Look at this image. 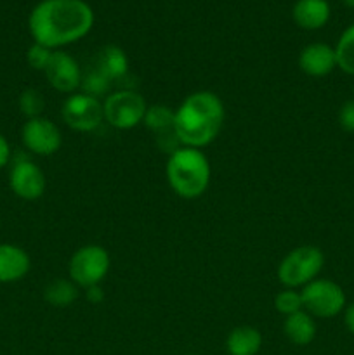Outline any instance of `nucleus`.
<instances>
[{
	"label": "nucleus",
	"mask_w": 354,
	"mask_h": 355,
	"mask_svg": "<svg viewBox=\"0 0 354 355\" xmlns=\"http://www.w3.org/2000/svg\"><path fill=\"white\" fill-rule=\"evenodd\" d=\"M52 49L45 47L42 44H35L28 49L26 52V61L30 64V68L37 69V71H45L47 68L49 61H51V55H52Z\"/></svg>",
	"instance_id": "obj_24"
},
{
	"label": "nucleus",
	"mask_w": 354,
	"mask_h": 355,
	"mask_svg": "<svg viewBox=\"0 0 354 355\" xmlns=\"http://www.w3.org/2000/svg\"><path fill=\"white\" fill-rule=\"evenodd\" d=\"M10 162V146L7 142V139L0 134V168L7 165Z\"/></svg>",
	"instance_id": "obj_27"
},
{
	"label": "nucleus",
	"mask_w": 354,
	"mask_h": 355,
	"mask_svg": "<svg viewBox=\"0 0 354 355\" xmlns=\"http://www.w3.org/2000/svg\"><path fill=\"white\" fill-rule=\"evenodd\" d=\"M330 3L326 0H297L292 10L295 24L302 30H319L330 19Z\"/></svg>",
	"instance_id": "obj_15"
},
{
	"label": "nucleus",
	"mask_w": 354,
	"mask_h": 355,
	"mask_svg": "<svg viewBox=\"0 0 354 355\" xmlns=\"http://www.w3.org/2000/svg\"><path fill=\"white\" fill-rule=\"evenodd\" d=\"M110 87H111L110 80H108L103 73H99L94 68L90 69L85 76H82V83H80L82 92L87 94V96L96 97V99H101V97L106 96Z\"/></svg>",
	"instance_id": "obj_22"
},
{
	"label": "nucleus",
	"mask_w": 354,
	"mask_h": 355,
	"mask_svg": "<svg viewBox=\"0 0 354 355\" xmlns=\"http://www.w3.org/2000/svg\"><path fill=\"white\" fill-rule=\"evenodd\" d=\"M110 253L99 245H85L76 250L68 263V276L78 288L97 286L110 272Z\"/></svg>",
	"instance_id": "obj_7"
},
{
	"label": "nucleus",
	"mask_w": 354,
	"mask_h": 355,
	"mask_svg": "<svg viewBox=\"0 0 354 355\" xmlns=\"http://www.w3.org/2000/svg\"><path fill=\"white\" fill-rule=\"evenodd\" d=\"M337 120H339V125L342 130L354 134V99L346 101V103L340 106Z\"/></svg>",
	"instance_id": "obj_25"
},
{
	"label": "nucleus",
	"mask_w": 354,
	"mask_h": 355,
	"mask_svg": "<svg viewBox=\"0 0 354 355\" xmlns=\"http://www.w3.org/2000/svg\"><path fill=\"white\" fill-rule=\"evenodd\" d=\"M344 3H346L347 7H351V9H354V0H342Z\"/></svg>",
	"instance_id": "obj_29"
},
{
	"label": "nucleus",
	"mask_w": 354,
	"mask_h": 355,
	"mask_svg": "<svg viewBox=\"0 0 354 355\" xmlns=\"http://www.w3.org/2000/svg\"><path fill=\"white\" fill-rule=\"evenodd\" d=\"M9 186L17 198L35 201L44 196L45 175L40 166L28 158H16L9 173Z\"/></svg>",
	"instance_id": "obj_10"
},
{
	"label": "nucleus",
	"mask_w": 354,
	"mask_h": 355,
	"mask_svg": "<svg viewBox=\"0 0 354 355\" xmlns=\"http://www.w3.org/2000/svg\"><path fill=\"white\" fill-rule=\"evenodd\" d=\"M316 321L309 312L301 311L285 318L283 333L292 343L298 347H305L316 338Z\"/></svg>",
	"instance_id": "obj_17"
},
{
	"label": "nucleus",
	"mask_w": 354,
	"mask_h": 355,
	"mask_svg": "<svg viewBox=\"0 0 354 355\" xmlns=\"http://www.w3.org/2000/svg\"><path fill=\"white\" fill-rule=\"evenodd\" d=\"M298 68L312 78H323L337 68L335 49L323 42L305 45L298 54Z\"/></svg>",
	"instance_id": "obj_13"
},
{
	"label": "nucleus",
	"mask_w": 354,
	"mask_h": 355,
	"mask_svg": "<svg viewBox=\"0 0 354 355\" xmlns=\"http://www.w3.org/2000/svg\"><path fill=\"white\" fill-rule=\"evenodd\" d=\"M302 305L304 311L309 312L312 318L319 319H332L342 314L347 307L346 291L340 284L330 279L311 281L301 290Z\"/></svg>",
	"instance_id": "obj_6"
},
{
	"label": "nucleus",
	"mask_w": 354,
	"mask_h": 355,
	"mask_svg": "<svg viewBox=\"0 0 354 355\" xmlns=\"http://www.w3.org/2000/svg\"><path fill=\"white\" fill-rule=\"evenodd\" d=\"M94 69L103 73L111 83L117 80L125 78L128 73V58L124 49L118 45H104L96 55Z\"/></svg>",
	"instance_id": "obj_16"
},
{
	"label": "nucleus",
	"mask_w": 354,
	"mask_h": 355,
	"mask_svg": "<svg viewBox=\"0 0 354 355\" xmlns=\"http://www.w3.org/2000/svg\"><path fill=\"white\" fill-rule=\"evenodd\" d=\"M274 309H276L281 315H285V318L295 314V312L304 311L301 291L292 290V288H285L283 291H280V293L274 297Z\"/></svg>",
	"instance_id": "obj_21"
},
{
	"label": "nucleus",
	"mask_w": 354,
	"mask_h": 355,
	"mask_svg": "<svg viewBox=\"0 0 354 355\" xmlns=\"http://www.w3.org/2000/svg\"><path fill=\"white\" fill-rule=\"evenodd\" d=\"M353 94H354V85H353Z\"/></svg>",
	"instance_id": "obj_31"
},
{
	"label": "nucleus",
	"mask_w": 354,
	"mask_h": 355,
	"mask_svg": "<svg viewBox=\"0 0 354 355\" xmlns=\"http://www.w3.org/2000/svg\"><path fill=\"white\" fill-rule=\"evenodd\" d=\"M262 347V335L253 326H238L226 338L229 355H257Z\"/></svg>",
	"instance_id": "obj_18"
},
{
	"label": "nucleus",
	"mask_w": 354,
	"mask_h": 355,
	"mask_svg": "<svg viewBox=\"0 0 354 355\" xmlns=\"http://www.w3.org/2000/svg\"><path fill=\"white\" fill-rule=\"evenodd\" d=\"M80 288L71 279H54L44 290V298L49 305L58 309H66L76 302Z\"/></svg>",
	"instance_id": "obj_19"
},
{
	"label": "nucleus",
	"mask_w": 354,
	"mask_h": 355,
	"mask_svg": "<svg viewBox=\"0 0 354 355\" xmlns=\"http://www.w3.org/2000/svg\"><path fill=\"white\" fill-rule=\"evenodd\" d=\"M17 106H19V111L28 118V120H30V118L42 116V111H44L45 107L44 96H42L38 90L26 89L21 92L19 101H17Z\"/></svg>",
	"instance_id": "obj_23"
},
{
	"label": "nucleus",
	"mask_w": 354,
	"mask_h": 355,
	"mask_svg": "<svg viewBox=\"0 0 354 355\" xmlns=\"http://www.w3.org/2000/svg\"><path fill=\"white\" fill-rule=\"evenodd\" d=\"M21 141L24 148L37 156H52L61 149L62 135L54 121L45 116L26 120L21 128Z\"/></svg>",
	"instance_id": "obj_9"
},
{
	"label": "nucleus",
	"mask_w": 354,
	"mask_h": 355,
	"mask_svg": "<svg viewBox=\"0 0 354 355\" xmlns=\"http://www.w3.org/2000/svg\"><path fill=\"white\" fill-rule=\"evenodd\" d=\"M344 322H346V328L349 329L351 335L354 336V302L347 305L346 311H344Z\"/></svg>",
	"instance_id": "obj_28"
},
{
	"label": "nucleus",
	"mask_w": 354,
	"mask_h": 355,
	"mask_svg": "<svg viewBox=\"0 0 354 355\" xmlns=\"http://www.w3.org/2000/svg\"><path fill=\"white\" fill-rule=\"evenodd\" d=\"M85 298L90 304H101L104 300V291L101 290V284L97 286H90L85 290Z\"/></svg>",
	"instance_id": "obj_26"
},
{
	"label": "nucleus",
	"mask_w": 354,
	"mask_h": 355,
	"mask_svg": "<svg viewBox=\"0 0 354 355\" xmlns=\"http://www.w3.org/2000/svg\"><path fill=\"white\" fill-rule=\"evenodd\" d=\"M174 120H176V110L163 104H153L148 106L144 114V127L155 134V141L162 151L172 155L176 149L180 148L179 139L176 135L174 128Z\"/></svg>",
	"instance_id": "obj_12"
},
{
	"label": "nucleus",
	"mask_w": 354,
	"mask_h": 355,
	"mask_svg": "<svg viewBox=\"0 0 354 355\" xmlns=\"http://www.w3.org/2000/svg\"><path fill=\"white\" fill-rule=\"evenodd\" d=\"M61 118L71 130L92 132L104 121L103 101L83 92L66 97L61 106Z\"/></svg>",
	"instance_id": "obj_8"
},
{
	"label": "nucleus",
	"mask_w": 354,
	"mask_h": 355,
	"mask_svg": "<svg viewBox=\"0 0 354 355\" xmlns=\"http://www.w3.org/2000/svg\"><path fill=\"white\" fill-rule=\"evenodd\" d=\"M325 266V255L318 246L302 245L288 252L278 266V281L285 288H304L318 279Z\"/></svg>",
	"instance_id": "obj_4"
},
{
	"label": "nucleus",
	"mask_w": 354,
	"mask_h": 355,
	"mask_svg": "<svg viewBox=\"0 0 354 355\" xmlns=\"http://www.w3.org/2000/svg\"><path fill=\"white\" fill-rule=\"evenodd\" d=\"M94 10L83 0H42L31 9L28 28L35 44L58 51L89 35Z\"/></svg>",
	"instance_id": "obj_1"
},
{
	"label": "nucleus",
	"mask_w": 354,
	"mask_h": 355,
	"mask_svg": "<svg viewBox=\"0 0 354 355\" xmlns=\"http://www.w3.org/2000/svg\"><path fill=\"white\" fill-rule=\"evenodd\" d=\"M148 104L139 92L121 89L111 92L103 101V116L110 127L117 130H132L144 120Z\"/></svg>",
	"instance_id": "obj_5"
},
{
	"label": "nucleus",
	"mask_w": 354,
	"mask_h": 355,
	"mask_svg": "<svg viewBox=\"0 0 354 355\" xmlns=\"http://www.w3.org/2000/svg\"><path fill=\"white\" fill-rule=\"evenodd\" d=\"M337 68L346 75L354 76V23L342 31L335 44Z\"/></svg>",
	"instance_id": "obj_20"
},
{
	"label": "nucleus",
	"mask_w": 354,
	"mask_h": 355,
	"mask_svg": "<svg viewBox=\"0 0 354 355\" xmlns=\"http://www.w3.org/2000/svg\"><path fill=\"white\" fill-rule=\"evenodd\" d=\"M186 355H196V354H186Z\"/></svg>",
	"instance_id": "obj_30"
},
{
	"label": "nucleus",
	"mask_w": 354,
	"mask_h": 355,
	"mask_svg": "<svg viewBox=\"0 0 354 355\" xmlns=\"http://www.w3.org/2000/svg\"><path fill=\"white\" fill-rule=\"evenodd\" d=\"M30 255L21 246L3 243L0 245V283H16L30 272Z\"/></svg>",
	"instance_id": "obj_14"
},
{
	"label": "nucleus",
	"mask_w": 354,
	"mask_h": 355,
	"mask_svg": "<svg viewBox=\"0 0 354 355\" xmlns=\"http://www.w3.org/2000/svg\"><path fill=\"white\" fill-rule=\"evenodd\" d=\"M44 73L52 89L61 94H68V96H71L80 89L83 76L76 59L61 49L52 52L51 61H49Z\"/></svg>",
	"instance_id": "obj_11"
},
{
	"label": "nucleus",
	"mask_w": 354,
	"mask_h": 355,
	"mask_svg": "<svg viewBox=\"0 0 354 355\" xmlns=\"http://www.w3.org/2000/svg\"><path fill=\"white\" fill-rule=\"evenodd\" d=\"M165 173L170 189L183 200H196L210 186V162L201 149L180 146L169 155Z\"/></svg>",
	"instance_id": "obj_3"
},
{
	"label": "nucleus",
	"mask_w": 354,
	"mask_h": 355,
	"mask_svg": "<svg viewBox=\"0 0 354 355\" xmlns=\"http://www.w3.org/2000/svg\"><path fill=\"white\" fill-rule=\"evenodd\" d=\"M224 118V103L217 94L212 90L189 94L176 110L174 128L179 144L194 149L207 148L217 139Z\"/></svg>",
	"instance_id": "obj_2"
}]
</instances>
